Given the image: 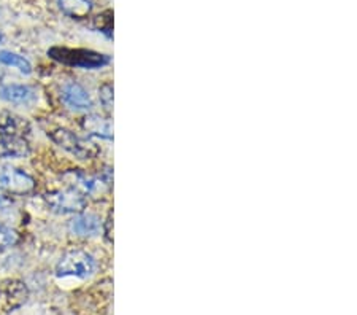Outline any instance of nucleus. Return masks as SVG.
I'll list each match as a JSON object with an SVG mask.
<instances>
[{
	"instance_id": "2",
	"label": "nucleus",
	"mask_w": 357,
	"mask_h": 315,
	"mask_svg": "<svg viewBox=\"0 0 357 315\" xmlns=\"http://www.w3.org/2000/svg\"><path fill=\"white\" fill-rule=\"evenodd\" d=\"M48 135L56 145L64 148L66 152L73 154L78 159H94L100 154V148L94 142L89 139H83V137L72 133L70 129L57 128L50 131Z\"/></svg>"
},
{
	"instance_id": "19",
	"label": "nucleus",
	"mask_w": 357,
	"mask_h": 315,
	"mask_svg": "<svg viewBox=\"0 0 357 315\" xmlns=\"http://www.w3.org/2000/svg\"><path fill=\"white\" fill-rule=\"evenodd\" d=\"M2 40H3V36H2V32H0V43H2Z\"/></svg>"
},
{
	"instance_id": "1",
	"label": "nucleus",
	"mask_w": 357,
	"mask_h": 315,
	"mask_svg": "<svg viewBox=\"0 0 357 315\" xmlns=\"http://www.w3.org/2000/svg\"><path fill=\"white\" fill-rule=\"evenodd\" d=\"M48 56L56 62H61L64 66L79 67V68H102L112 62V57L108 54L99 53L94 50L86 48H67V47H53L48 50Z\"/></svg>"
},
{
	"instance_id": "15",
	"label": "nucleus",
	"mask_w": 357,
	"mask_h": 315,
	"mask_svg": "<svg viewBox=\"0 0 357 315\" xmlns=\"http://www.w3.org/2000/svg\"><path fill=\"white\" fill-rule=\"evenodd\" d=\"M0 62L5 66L16 67L21 73H26V75L32 72L31 62H29L24 56L11 53V51H0Z\"/></svg>"
},
{
	"instance_id": "12",
	"label": "nucleus",
	"mask_w": 357,
	"mask_h": 315,
	"mask_svg": "<svg viewBox=\"0 0 357 315\" xmlns=\"http://www.w3.org/2000/svg\"><path fill=\"white\" fill-rule=\"evenodd\" d=\"M62 179L66 180L67 188H72V190H77L78 193L84 194H92L97 190V180L92 179V177H88L84 172L78 170V169H72L64 174Z\"/></svg>"
},
{
	"instance_id": "7",
	"label": "nucleus",
	"mask_w": 357,
	"mask_h": 315,
	"mask_svg": "<svg viewBox=\"0 0 357 315\" xmlns=\"http://www.w3.org/2000/svg\"><path fill=\"white\" fill-rule=\"evenodd\" d=\"M31 133L26 118L7 110H0V137H24Z\"/></svg>"
},
{
	"instance_id": "10",
	"label": "nucleus",
	"mask_w": 357,
	"mask_h": 315,
	"mask_svg": "<svg viewBox=\"0 0 357 315\" xmlns=\"http://www.w3.org/2000/svg\"><path fill=\"white\" fill-rule=\"evenodd\" d=\"M100 228L102 225L99 217L92 214H83V212L68 221V229H70V233L75 234V236H96V234H99Z\"/></svg>"
},
{
	"instance_id": "3",
	"label": "nucleus",
	"mask_w": 357,
	"mask_h": 315,
	"mask_svg": "<svg viewBox=\"0 0 357 315\" xmlns=\"http://www.w3.org/2000/svg\"><path fill=\"white\" fill-rule=\"evenodd\" d=\"M96 269L97 263L91 254L84 250H70L57 263L56 274L57 277L89 279Z\"/></svg>"
},
{
	"instance_id": "13",
	"label": "nucleus",
	"mask_w": 357,
	"mask_h": 315,
	"mask_svg": "<svg viewBox=\"0 0 357 315\" xmlns=\"http://www.w3.org/2000/svg\"><path fill=\"white\" fill-rule=\"evenodd\" d=\"M31 153L24 137H0V158H24Z\"/></svg>"
},
{
	"instance_id": "14",
	"label": "nucleus",
	"mask_w": 357,
	"mask_h": 315,
	"mask_svg": "<svg viewBox=\"0 0 357 315\" xmlns=\"http://www.w3.org/2000/svg\"><path fill=\"white\" fill-rule=\"evenodd\" d=\"M62 13L70 16L73 20L88 18L92 11L91 0H57Z\"/></svg>"
},
{
	"instance_id": "4",
	"label": "nucleus",
	"mask_w": 357,
	"mask_h": 315,
	"mask_svg": "<svg viewBox=\"0 0 357 315\" xmlns=\"http://www.w3.org/2000/svg\"><path fill=\"white\" fill-rule=\"evenodd\" d=\"M45 200L51 210L57 212V214L67 215V214H82L86 209V196L77 190L67 188V190H56L48 194H45Z\"/></svg>"
},
{
	"instance_id": "9",
	"label": "nucleus",
	"mask_w": 357,
	"mask_h": 315,
	"mask_svg": "<svg viewBox=\"0 0 357 315\" xmlns=\"http://www.w3.org/2000/svg\"><path fill=\"white\" fill-rule=\"evenodd\" d=\"M62 101L68 107L77 108V110H88L92 107L89 93L78 83H68L62 88Z\"/></svg>"
},
{
	"instance_id": "5",
	"label": "nucleus",
	"mask_w": 357,
	"mask_h": 315,
	"mask_svg": "<svg viewBox=\"0 0 357 315\" xmlns=\"http://www.w3.org/2000/svg\"><path fill=\"white\" fill-rule=\"evenodd\" d=\"M37 182L33 177L26 174L24 170L11 168V166H0V190L11 194H29L36 190Z\"/></svg>"
},
{
	"instance_id": "8",
	"label": "nucleus",
	"mask_w": 357,
	"mask_h": 315,
	"mask_svg": "<svg viewBox=\"0 0 357 315\" xmlns=\"http://www.w3.org/2000/svg\"><path fill=\"white\" fill-rule=\"evenodd\" d=\"M82 128L89 135L99 137L103 140H113V122L110 118L100 117V115H88L82 119Z\"/></svg>"
},
{
	"instance_id": "18",
	"label": "nucleus",
	"mask_w": 357,
	"mask_h": 315,
	"mask_svg": "<svg viewBox=\"0 0 357 315\" xmlns=\"http://www.w3.org/2000/svg\"><path fill=\"white\" fill-rule=\"evenodd\" d=\"M99 99L105 110H112L113 108V85L103 83L99 88Z\"/></svg>"
},
{
	"instance_id": "6",
	"label": "nucleus",
	"mask_w": 357,
	"mask_h": 315,
	"mask_svg": "<svg viewBox=\"0 0 357 315\" xmlns=\"http://www.w3.org/2000/svg\"><path fill=\"white\" fill-rule=\"evenodd\" d=\"M29 290L24 282L16 279H8L0 282V315L13 312L26 302Z\"/></svg>"
},
{
	"instance_id": "17",
	"label": "nucleus",
	"mask_w": 357,
	"mask_h": 315,
	"mask_svg": "<svg viewBox=\"0 0 357 315\" xmlns=\"http://www.w3.org/2000/svg\"><path fill=\"white\" fill-rule=\"evenodd\" d=\"M96 26H97V29H99L100 32H103L105 34L107 37H113V34H112V29H113V11L112 10H107L105 13H102V15H99L96 18Z\"/></svg>"
},
{
	"instance_id": "20",
	"label": "nucleus",
	"mask_w": 357,
	"mask_h": 315,
	"mask_svg": "<svg viewBox=\"0 0 357 315\" xmlns=\"http://www.w3.org/2000/svg\"><path fill=\"white\" fill-rule=\"evenodd\" d=\"M2 203H3V198H2V196H0V205H2Z\"/></svg>"
},
{
	"instance_id": "11",
	"label": "nucleus",
	"mask_w": 357,
	"mask_h": 315,
	"mask_svg": "<svg viewBox=\"0 0 357 315\" xmlns=\"http://www.w3.org/2000/svg\"><path fill=\"white\" fill-rule=\"evenodd\" d=\"M0 99L11 104H29L37 99V91L27 85H7L0 88Z\"/></svg>"
},
{
	"instance_id": "16",
	"label": "nucleus",
	"mask_w": 357,
	"mask_h": 315,
	"mask_svg": "<svg viewBox=\"0 0 357 315\" xmlns=\"http://www.w3.org/2000/svg\"><path fill=\"white\" fill-rule=\"evenodd\" d=\"M18 240H20V236L15 229L0 226V250L13 247V245L18 244Z\"/></svg>"
}]
</instances>
